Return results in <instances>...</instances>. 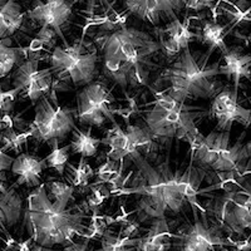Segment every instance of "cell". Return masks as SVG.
Segmentation results:
<instances>
[{
	"label": "cell",
	"instance_id": "8",
	"mask_svg": "<svg viewBox=\"0 0 251 251\" xmlns=\"http://www.w3.org/2000/svg\"><path fill=\"white\" fill-rule=\"evenodd\" d=\"M113 96L100 80H93L83 87L77 94L75 118L83 126L102 127L113 121Z\"/></svg>",
	"mask_w": 251,
	"mask_h": 251
},
{
	"label": "cell",
	"instance_id": "18",
	"mask_svg": "<svg viewBox=\"0 0 251 251\" xmlns=\"http://www.w3.org/2000/svg\"><path fill=\"white\" fill-rule=\"evenodd\" d=\"M251 57L241 48H227L224 51V64H219L220 75L232 80L234 89H239L241 78L250 79Z\"/></svg>",
	"mask_w": 251,
	"mask_h": 251
},
{
	"label": "cell",
	"instance_id": "21",
	"mask_svg": "<svg viewBox=\"0 0 251 251\" xmlns=\"http://www.w3.org/2000/svg\"><path fill=\"white\" fill-rule=\"evenodd\" d=\"M112 125H113L112 128L107 131L106 136L100 138V143L109 147V151L107 152L108 160L121 162L126 157L131 156L129 138L127 132L121 128V126L116 122V120L112 121Z\"/></svg>",
	"mask_w": 251,
	"mask_h": 251
},
{
	"label": "cell",
	"instance_id": "2",
	"mask_svg": "<svg viewBox=\"0 0 251 251\" xmlns=\"http://www.w3.org/2000/svg\"><path fill=\"white\" fill-rule=\"evenodd\" d=\"M97 44L102 53L103 75L123 91L149 86L154 68L153 57L161 50L160 43L146 31L133 26H121L100 35Z\"/></svg>",
	"mask_w": 251,
	"mask_h": 251
},
{
	"label": "cell",
	"instance_id": "22",
	"mask_svg": "<svg viewBox=\"0 0 251 251\" xmlns=\"http://www.w3.org/2000/svg\"><path fill=\"white\" fill-rule=\"evenodd\" d=\"M25 14L17 0H6L0 8V40H8L22 28Z\"/></svg>",
	"mask_w": 251,
	"mask_h": 251
},
{
	"label": "cell",
	"instance_id": "9",
	"mask_svg": "<svg viewBox=\"0 0 251 251\" xmlns=\"http://www.w3.org/2000/svg\"><path fill=\"white\" fill-rule=\"evenodd\" d=\"M210 208L219 226L226 231L244 235L250 228V191L228 190L225 195L217 197Z\"/></svg>",
	"mask_w": 251,
	"mask_h": 251
},
{
	"label": "cell",
	"instance_id": "11",
	"mask_svg": "<svg viewBox=\"0 0 251 251\" xmlns=\"http://www.w3.org/2000/svg\"><path fill=\"white\" fill-rule=\"evenodd\" d=\"M208 116L216 122L217 131L231 132L235 122L248 127L251 121V111L239 102L237 91L234 88H221L215 94Z\"/></svg>",
	"mask_w": 251,
	"mask_h": 251
},
{
	"label": "cell",
	"instance_id": "31",
	"mask_svg": "<svg viewBox=\"0 0 251 251\" xmlns=\"http://www.w3.org/2000/svg\"><path fill=\"white\" fill-rule=\"evenodd\" d=\"M109 194H111V191L106 186H98V187L93 186V192L87 199V203H88L89 208L96 210V207L100 206L104 201V199L109 196Z\"/></svg>",
	"mask_w": 251,
	"mask_h": 251
},
{
	"label": "cell",
	"instance_id": "3",
	"mask_svg": "<svg viewBox=\"0 0 251 251\" xmlns=\"http://www.w3.org/2000/svg\"><path fill=\"white\" fill-rule=\"evenodd\" d=\"M75 210V207L51 201L46 191V185L40 183L26 199L23 214L24 226L39 246H67L73 243L75 235H82L86 230L83 223L86 215Z\"/></svg>",
	"mask_w": 251,
	"mask_h": 251
},
{
	"label": "cell",
	"instance_id": "35",
	"mask_svg": "<svg viewBox=\"0 0 251 251\" xmlns=\"http://www.w3.org/2000/svg\"><path fill=\"white\" fill-rule=\"evenodd\" d=\"M62 251H88V241L86 243H72L64 246Z\"/></svg>",
	"mask_w": 251,
	"mask_h": 251
},
{
	"label": "cell",
	"instance_id": "37",
	"mask_svg": "<svg viewBox=\"0 0 251 251\" xmlns=\"http://www.w3.org/2000/svg\"><path fill=\"white\" fill-rule=\"evenodd\" d=\"M5 3H6V0H0V8H1Z\"/></svg>",
	"mask_w": 251,
	"mask_h": 251
},
{
	"label": "cell",
	"instance_id": "19",
	"mask_svg": "<svg viewBox=\"0 0 251 251\" xmlns=\"http://www.w3.org/2000/svg\"><path fill=\"white\" fill-rule=\"evenodd\" d=\"M46 169V160H40L35 154L20 153L13 161L10 171L17 176V186L25 185L29 187H37L40 185V177Z\"/></svg>",
	"mask_w": 251,
	"mask_h": 251
},
{
	"label": "cell",
	"instance_id": "14",
	"mask_svg": "<svg viewBox=\"0 0 251 251\" xmlns=\"http://www.w3.org/2000/svg\"><path fill=\"white\" fill-rule=\"evenodd\" d=\"M129 14L152 25L169 23L177 18L185 6L186 0H122Z\"/></svg>",
	"mask_w": 251,
	"mask_h": 251
},
{
	"label": "cell",
	"instance_id": "25",
	"mask_svg": "<svg viewBox=\"0 0 251 251\" xmlns=\"http://www.w3.org/2000/svg\"><path fill=\"white\" fill-rule=\"evenodd\" d=\"M23 49L10 47V42L0 40V79L12 73L13 69L23 60Z\"/></svg>",
	"mask_w": 251,
	"mask_h": 251
},
{
	"label": "cell",
	"instance_id": "4",
	"mask_svg": "<svg viewBox=\"0 0 251 251\" xmlns=\"http://www.w3.org/2000/svg\"><path fill=\"white\" fill-rule=\"evenodd\" d=\"M206 57L200 59L192 54L190 46L180 51L175 58L170 68L161 75V79L169 83V87L162 92L169 97L185 103L187 100H206L212 98L221 87V83L216 80L219 73V64L206 67L208 59Z\"/></svg>",
	"mask_w": 251,
	"mask_h": 251
},
{
	"label": "cell",
	"instance_id": "10",
	"mask_svg": "<svg viewBox=\"0 0 251 251\" xmlns=\"http://www.w3.org/2000/svg\"><path fill=\"white\" fill-rule=\"evenodd\" d=\"M53 82L50 68L40 69L37 57L23 59L12 73L13 88L19 89V96L29 98L33 104L50 93Z\"/></svg>",
	"mask_w": 251,
	"mask_h": 251
},
{
	"label": "cell",
	"instance_id": "15",
	"mask_svg": "<svg viewBox=\"0 0 251 251\" xmlns=\"http://www.w3.org/2000/svg\"><path fill=\"white\" fill-rule=\"evenodd\" d=\"M26 15L40 28L46 26L53 29L64 42V46L68 44L63 35V28L68 25L73 15V5L69 0H38L37 5L31 8Z\"/></svg>",
	"mask_w": 251,
	"mask_h": 251
},
{
	"label": "cell",
	"instance_id": "32",
	"mask_svg": "<svg viewBox=\"0 0 251 251\" xmlns=\"http://www.w3.org/2000/svg\"><path fill=\"white\" fill-rule=\"evenodd\" d=\"M57 38H58V34L53 30V29L42 26L40 30L38 31L35 43H38L39 46H47L48 48H54Z\"/></svg>",
	"mask_w": 251,
	"mask_h": 251
},
{
	"label": "cell",
	"instance_id": "6",
	"mask_svg": "<svg viewBox=\"0 0 251 251\" xmlns=\"http://www.w3.org/2000/svg\"><path fill=\"white\" fill-rule=\"evenodd\" d=\"M50 72L55 82L75 88L87 86L97 75V49L84 40L55 46L50 54Z\"/></svg>",
	"mask_w": 251,
	"mask_h": 251
},
{
	"label": "cell",
	"instance_id": "1",
	"mask_svg": "<svg viewBox=\"0 0 251 251\" xmlns=\"http://www.w3.org/2000/svg\"><path fill=\"white\" fill-rule=\"evenodd\" d=\"M137 166V176H134L129 188H123L120 194H136L142 196L137 202L140 221L166 219V215H177L185 211L188 203L196 205V197L205 190H200L207 171L191 162L185 171L174 172L169 162L153 166L142 153L129 156ZM202 210V208H201Z\"/></svg>",
	"mask_w": 251,
	"mask_h": 251
},
{
	"label": "cell",
	"instance_id": "36",
	"mask_svg": "<svg viewBox=\"0 0 251 251\" xmlns=\"http://www.w3.org/2000/svg\"><path fill=\"white\" fill-rule=\"evenodd\" d=\"M250 250V237H248V241L235 244V251H249Z\"/></svg>",
	"mask_w": 251,
	"mask_h": 251
},
{
	"label": "cell",
	"instance_id": "20",
	"mask_svg": "<svg viewBox=\"0 0 251 251\" xmlns=\"http://www.w3.org/2000/svg\"><path fill=\"white\" fill-rule=\"evenodd\" d=\"M169 224L166 219L153 220L149 232L143 237L134 239V248L138 251H167L172 246Z\"/></svg>",
	"mask_w": 251,
	"mask_h": 251
},
{
	"label": "cell",
	"instance_id": "12",
	"mask_svg": "<svg viewBox=\"0 0 251 251\" xmlns=\"http://www.w3.org/2000/svg\"><path fill=\"white\" fill-rule=\"evenodd\" d=\"M192 161L196 165L212 172H216L224 156L230 147V132L214 129L207 136L199 133L190 142Z\"/></svg>",
	"mask_w": 251,
	"mask_h": 251
},
{
	"label": "cell",
	"instance_id": "33",
	"mask_svg": "<svg viewBox=\"0 0 251 251\" xmlns=\"http://www.w3.org/2000/svg\"><path fill=\"white\" fill-rule=\"evenodd\" d=\"M116 0H69V3L72 5H75V4H84L87 6V10L89 13H93L96 9L98 8H108L111 9L112 5L114 4Z\"/></svg>",
	"mask_w": 251,
	"mask_h": 251
},
{
	"label": "cell",
	"instance_id": "27",
	"mask_svg": "<svg viewBox=\"0 0 251 251\" xmlns=\"http://www.w3.org/2000/svg\"><path fill=\"white\" fill-rule=\"evenodd\" d=\"M46 191L51 201L63 206H68L69 201L73 199L75 188L62 181H50L46 183Z\"/></svg>",
	"mask_w": 251,
	"mask_h": 251
},
{
	"label": "cell",
	"instance_id": "13",
	"mask_svg": "<svg viewBox=\"0 0 251 251\" xmlns=\"http://www.w3.org/2000/svg\"><path fill=\"white\" fill-rule=\"evenodd\" d=\"M197 216V215H196ZM195 216V223L185 228L178 235L175 246L178 251H217L223 246H227V241L223 237L219 227L210 226L207 221H200Z\"/></svg>",
	"mask_w": 251,
	"mask_h": 251
},
{
	"label": "cell",
	"instance_id": "24",
	"mask_svg": "<svg viewBox=\"0 0 251 251\" xmlns=\"http://www.w3.org/2000/svg\"><path fill=\"white\" fill-rule=\"evenodd\" d=\"M225 26L220 25L219 23L214 20H206L203 22L200 29V40L203 44H207L210 47L208 49V54H211L212 50L219 48L220 50L226 51L227 47L225 44Z\"/></svg>",
	"mask_w": 251,
	"mask_h": 251
},
{
	"label": "cell",
	"instance_id": "17",
	"mask_svg": "<svg viewBox=\"0 0 251 251\" xmlns=\"http://www.w3.org/2000/svg\"><path fill=\"white\" fill-rule=\"evenodd\" d=\"M194 38L186 22H181L178 18L170 20L166 26L161 29V40L158 42L161 49H163L169 57L180 54V51L190 46V42Z\"/></svg>",
	"mask_w": 251,
	"mask_h": 251
},
{
	"label": "cell",
	"instance_id": "30",
	"mask_svg": "<svg viewBox=\"0 0 251 251\" xmlns=\"http://www.w3.org/2000/svg\"><path fill=\"white\" fill-rule=\"evenodd\" d=\"M28 137H30L29 131L24 132V133H17L12 126H9L3 132H0V142L4 145L1 151H5L8 149L13 150V151H19Z\"/></svg>",
	"mask_w": 251,
	"mask_h": 251
},
{
	"label": "cell",
	"instance_id": "7",
	"mask_svg": "<svg viewBox=\"0 0 251 251\" xmlns=\"http://www.w3.org/2000/svg\"><path fill=\"white\" fill-rule=\"evenodd\" d=\"M54 92L55 87L53 84L50 91L53 103L48 97H42L35 103L34 120L28 128L30 137L50 145L66 140L75 127V109L59 106Z\"/></svg>",
	"mask_w": 251,
	"mask_h": 251
},
{
	"label": "cell",
	"instance_id": "16",
	"mask_svg": "<svg viewBox=\"0 0 251 251\" xmlns=\"http://www.w3.org/2000/svg\"><path fill=\"white\" fill-rule=\"evenodd\" d=\"M24 200L14 186L9 185L4 172H0V214L3 225L14 227L23 219Z\"/></svg>",
	"mask_w": 251,
	"mask_h": 251
},
{
	"label": "cell",
	"instance_id": "23",
	"mask_svg": "<svg viewBox=\"0 0 251 251\" xmlns=\"http://www.w3.org/2000/svg\"><path fill=\"white\" fill-rule=\"evenodd\" d=\"M72 136L73 137L69 143V149L75 153L80 154V157H84V158L97 154L98 147L100 145V138L92 136V127L84 131L75 126V129L72 131Z\"/></svg>",
	"mask_w": 251,
	"mask_h": 251
},
{
	"label": "cell",
	"instance_id": "28",
	"mask_svg": "<svg viewBox=\"0 0 251 251\" xmlns=\"http://www.w3.org/2000/svg\"><path fill=\"white\" fill-rule=\"evenodd\" d=\"M134 249V239L121 237L107 231L103 234L100 248L97 251H133Z\"/></svg>",
	"mask_w": 251,
	"mask_h": 251
},
{
	"label": "cell",
	"instance_id": "29",
	"mask_svg": "<svg viewBox=\"0 0 251 251\" xmlns=\"http://www.w3.org/2000/svg\"><path fill=\"white\" fill-rule=\"evenodd\" d=\"M69 166V180H71L72 186L73 187H86L88 185L89 180L94 176V171L92 170L91 166L87 163L86 158L84 157H80L79 163H78L77 167L75 166Z\"/></svg>",
	"mask_w": 251,
	"mask_h": 251
},
{
	"label": "cell",
	"instance_id": "38",
	"mask_svg": "<svg viewBox=\"0 0 251 251\" xmlns=\"http://www.w3.org/2000/svg\"><path fill=\"white\" fill-rule=\"evenodd\" d=\"M0 224L3 225V217H1V214H0Z\"/></svg>",
	"mask_w": 251,
	"mask_h": 251
},
{
	"label": "cell",
	"instance_id": "5",
	"mask_svg": "<svg viewBox=\"0 0 251 251\" xmlns=\"http://www.w3.org/2000/svg\"><path fill=\"white\" fill-rule=\"evenodd\" d=\"M152 104V108L146 111L143 120L153 137L177 138L190 143L200 132L195 121L203 112H199L200 109L196 107L186 106L165 93H161Z\"/></svg>",
	"mask_w": 251,
	"mask_h": 251
},
{
	"label": "cell",
	"instance_id": "26",
	"mask_svg": "<svg viewBox=\"0 0 251 251\" xmlns=\"http://www.w3.org/2000/svg\"><path fill=\"white\" fill-rule=\"evenodd\" d=\"M50 147V153L44 158L47 167L55 170L60 177H64V171H66V167L68 166L69 151H71L69 145L58 147V143H51Z\"/></svg>",
	"mask_w": 251,
	"mask_h": 251
},
{
	"label": "cell",
	"instance_id": "34",
	"mask_svg": "<svg viewBox=\"0 0 251 251\" xmlns=\"http://www.w3.org/2000/svg\"><path fill=\"white\" fill-rule=\"evenodd\" d=\"M14 161L13 157H10L9 154H6L5 152L1 151L0 149V172H6L10 170L12 167V163Z\"/></svg>",
	"mask_w": 251,
	"mask_h": 251
}]
</instances>
